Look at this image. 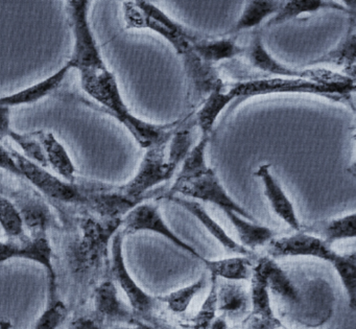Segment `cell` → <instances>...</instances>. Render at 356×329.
I'll list each match as a JSON object with an SVG mask.
<instances>
[{
	"mask_svg": "<svg viewBox=\"0 0 356 329\" xmlns=\"http://www.w3.org/2000/svg\"><path fill=\"white\" fill-rule=\"evenodd\" d=\"M182 195V198H191V199L201 200L207 203L214 204L224 212H236L239 216L256 222L255 218L249 212L245 211L228 195L226 189L222 187V183L218 180L216 172L209 166L193 176L185 177V178L177 177L174 184L166 193L165 198L168 199L172 195Z\"/></svg>",
	"mask_w": 356,
	"mask_h": 329,
	"instance_id": "cell-9",
	"label": "cell"
},
{
	"mask_svg": "<svg viewBox=\"0 0 356 329\" xmlns=\"http://www.w3.org/2000/svg\"><path fill=\"white\" fill-rule=\"evenodd\" d=\"M67 227L63 241V266L68 308L86 303L95 287L109 277L110 248L122 228L120 218H104L88 210L63 216Z\"/></svg>",
	"mask_w": 356,
	"mask_h": 329,
	"instance_id": "cell-1",
	"label": "cell"
},
{
	"mask_svg": "<svg viewBox=\"0 0 356 329\" xmlns=\"http://www.w3.org/2000/svg\"><path fill=\"white\" fill-rule=\"evenodd\" d=\"M72 70V66L68 62H66L60 70L54 72L51 76L47 77L44 80L40 81L36 84L31 85V86L17 91V93L5 95V97H0V105L13 108L37 103L44 97H49L54 91L57 90L63 84L64 80Z\"/></svg>",
	"mask_w": 356,
	"mask_h": 329,
	"instance_id": "cell-18",
	"label": "cell"
},
{
	"mask_svg": "<svg viewBox=\"0 0 356 329\" xmlns=\"http://www.w3.org/2000/svg\"><path fill=\"white\" fill-rule=\"evenodd\" d=\"M16 177L0 170V195L9 198L22 212L26 226L34 227L42 224L49 214L51 208L47 200L26 181L19 185L13 182Z\"/></svg>",
	"mask_w": 356,
	"mask_h": 329,
	"instance_id": "cell-15",
	"label": "cell"
},
{
	"mask_svg": "<svg viewBox=\"0 0 356 329\" xmlns=\"http://www.w3.org/2000/svg\"><path fill=\"white\" fill-rule=\"evenodd\" d=\"M268 253L272 258L296 257V256L318 258L332 264L337 272L356 259L355 252L339 254L320 237L302 232V231H297L295 234L280 237V239L275 237L268 243Z\"/></svg>",
	"mask_w": 356,
	"mask_h": 329,
	"instance_id": "cell-11",
	"label": "cell"
},
{
	"mask_svg": "<svg viewBox=\"0 0 356 329\" xmlns=\"http://www.w3.org/2000/svg\"><path fill=\"white\" fill-rule=\"evenodd\" d=\"M211 276L230 281H247L251 279L253 262L250 256L237 255L224 259L204 262Z\"/></svg>",
	"mask_w": 356,
	"mask_h": 329,
	"instance_id": "cell-29",
	"label": "cell"
},
{
	"mask_svg": "<svg viewBox=\"0 0 356 329\" xmlns=\"http://www.w3.org/2000/svg\"><path fill=\"white\" fill-rule=\"evenodd\" d=\"M168 143L147 149L138 170L129 182L122 185L105 183L99 200L102 216L124 218L133 208L157 195L159 189L154 188L170 180L176 172L168 163Z\"/></svg>",
	"mask_w": 356,
	"mask_h": 329,
	"instance_id": "cell-3",
	"label": "cell"
},
{
	"mask_svg": "<svg viewBox=\"0 0 356 329\" xmlns=\"http://www.w3.org/2000/svg\"><path fill=\"white\" fill-rule=\"evenodd\" d=\"M168 200L174 201L175 203L184 208L189 214H193L195 218H197V220L207 229L208 232L224 247L227 252L236 254V255L253 257V252L250 251L247 248L235 241L232 237L229 236L228 233L208 214V212L206 211L205 208L201 204L195 201H191V200L185 199V198L178 197V195H172V197L168 198Z\"/></svg>",
	"mask_w": 356,
	"mask_h": 329,
	"instance_id": "cell-19",
	"label": "cell"
},
{
	"mask_svg": "<svg viewBox=\"0 0 356 329\" xmlns=\"http://www.w3.org/2000/svg\"><path fill=\"white\" fill-rule=\"evenodd\" d=\"M122 12L127 28L149 30L159 35L172 45L180 57L193 49V42L200 37L170 17L156 3H136L128 0L124 3Z\"/></svg>",
	"mask_w": 356,
	"mask_h": 329,
	"instance_id": "cell-6",
	"label": "cell"
},
{
	"mask_svg": "<svg viewBox=\"0 0 356 329\" xmlns=\"http://www.w3.org/2000/svg\"><path fill=\"white\" fill-rule=\"evenodd\" d=\"M41 141L49 168L63 180L76 182L78 180L76 166L64 145L49 131H41Z\"/></svg>",
	"mask_w": 356,
	"mask_h": 329,
	"instance_id": "cell-24",
	"label": "cell"
},
{
	"mask_svg": "<svg viewBox=\"0 0 356 329\" xmlns=\"http://www.w3.org/2000/svg\"><path fill=\"white\" fill-rule=\"evenodd\" d=\"M210 329H230L228 326V323L225 320L224 316H218L216 318V320L212 323Z\"/></svg>",
	"mask_w": 356,
	"mask_h": 329,
	"instance_id": "cell-41",
	"label": "cell"
},
{
	"mask_svg": "<svg viewBox=\"0 0 356 329\" xmlns=\"http://www.w3.org/2000/svg\"><path fill=\"white\" fill-rule=\"evenodd\" d=\"M13 259L30 260L40 264L47 274V293H60L49 235L28 234L24 239L0 241V264Z\"/></svg>",
	"mask_w": 356,
	"mask_h": 329,
	"instance_id": "cell-12",
	"label": "cell"
},
{
	"mask_svg": "<svg viewBox=\"0 0 356 329\" xmlns=\"http://www.w3.org/2000/svg\"><path fill=\"white\" fill-rule=\"evenodd\" d=\"M255 176L258 177L264 184V195L276 216L296 232L301 231L302 224L296 214L295 207L270 172V164L260 166L255 172Z\"/></svg>",
	"mask_w": 356,
	"mask_h": 329,
	"instance_id": "cell-17",
	"label": "cell"
},
{
	"mask_svg": "<svg viewBox=\"0 0 356 329\" xmlns=\"http://www.w3.org/2000/svg\"><path fill=\"white\" fill-rule=\"evenodd\" d=\"M220 90L229 105H237L245 99L260 95L278 93L316 95L337 102H348L355 90V79L348 78L337 83H321L305 79L254 77L233 83L222 82Z\"/></svg>",
	"mask_w": 356,
	"mask_h": 329,
	"instance_id": "cell-4",
	"label": "cell"
},
{
	"mask_svg": "<svg viewBox=\"0 0 356 329\" xmlns=\"http://www.w3.org/2000/svg\"><path fill=\"white\" fill-rule=\"evenodd\" d=\"M74 47L68 63L80 72L108 67L91 26L89 0H65Z\"/></svg>",
	"mask_w": 356,
	"mask_h": 329,
	"instance_id": "cell-7",
	"label": "cell"
},
{
	"mask_svg": "<svg viewBox=\"0 0 356 329\" xmlns=\"http://www.w3.org/2000/svg\"><path fill=\"white\" fill-rule=\"evenodd\" d=\"M22 174V180L32 185L45 200L63 214L66 207L72 210H88L89 199L86 180L67 182L47 168L28 159L20 152L8 145Z\"/></svg>",
	"mask_w": 356,
	"mask_h": 329,
	"instance_id": "cell-5",
	"label": "cell"
},
{
	"mask_svg": "<svg viewBox=\"0 0 356 329\" xmlns=\"http://www.w3.org/2000/svg\"><path fill=\"white\" fill-rule=\"evenodd\" d=\"M355 60H356V34L355 24L354 18H352L351 24L347 33L343 35L339 45L331 49L328 53L325 54L318 59L312 62V65H318V64H332V65L341 67L346 72V76L354 79V72H355Z\"/></svg>",
	"mask_w": 356,
	"mask_h": 329,
	"instance_id": "cell-26",
	"label": "cell"
},
{
	"mask_svg": "<svg viewBox=\"0 0 356 329\" xmlns=\"http://www.w3.org/2000/svg\"><path fill=\"white\" fill-rule=\"evenodd\" d=\"M92 312L104 327L132 326L138 318L130 304L120 298L115 282L110 277L102 280L91 294Z\"/></svg>",
	"mask_w": 356,
	"mask_h": 329,
	"instance_id": "cell-14",
	"label": "cell"
},
{
	"mask_svg": "<svg viewBox=\"0 0 356 329\" xmlns=\"http://www.w3.org/2000/svg\"><path fill=\"white\" fill-rule=\"evenodd\" d=\"M0 170L22 180V174L8 145L0 143Z\"/></svg>",
	"mask_w": 356,
	"mask_h": 329,
	"instance_id": "cell-37",
	"label": "cell"
},
{
	"mask_svg": "<svg viewBox=\"0 0 356 329\" xmlns=\"http://www.w3.org/2000/svg\"><path fill=\"white\" fill-rule=\"evenodd\" d=\"M218 312L231 320L243 319L251 312L250 291L241 281H218Z\"/></svg>",
	"mask_w": 356,
	"mask_h": 329,
	"instance_id": "cell-21",
	"label": "cell"
},
{
	"mask_svg": "<svg viewBox=\"0 0 356 329\" xmlns=\"http://www.w3.org/2000/svg\"><path fill=\"white\" fill-rule=\"evenodd\" d=\"M261 264L266 274L268 291L282 299L297 303L300 301V294L287 273L270 256L257 260Z\"/></svg>",
	"mask_w": 356,
	"mask_h": 329,
	"instance_id": "cell-28",
	"label": "cell"
},
{
	"mask_svg": "<svg viewBox=\"0 0 356 329\" xmlns=\"http://www.w3.org/2000/svg\"><path fill=\"white\" fill-rule=\"evenodd\" d=\"M67 329H104V326L93 312H79L72 316Z\"/></svg>",
	"mask_w": 356,
	"mask_h": 329,
	"instance_id": "cell-36",
	"label": "cell"
},
{
	"mask_svg": "<svg viewBox=\"0 0 356 329\" xmlns=\"http://www.w3.org/2000/svg\"><path fill=\"white\" fill-rule=\"evenodd\" d=\"M330 9L347 11L343 6L330 0H283L280 9L268 20L266 26H280L301 16Z\"/></svg>",
	"mask_w": 356,
	"mask_h": 329,
	"instance_id": "cell-25",
	"label": "cell"
},
{
	"mask_svg": "<svg viewBox=\"0 0 356 329\" xmlns=\"http://www.w3.org/2000/svg\"><path fill=\"white\" fill-rule=\"evenodd\" d=\"M124 237V233L120 229L112 239L110 248L109 277L126 294L129 304L134 310L137 318L151 323L155 319V314L160 310L162 303L158 297H154L143 291L129 273L122 251Z\"/></svg>",
	"mask_w": 356,
	"mask_h": 329,
	"instance_id": "cell-8",
	"label": "cell"
},
{
	"mask_svg": "<svg viewBox=\"0 0 356 329\" xmlns=\"http://www.w3.org/2000/svg\"><path fill=\"white\" fill-rule=\"evenodd\" d=\"M283 0H248L232 28L227 35L238 34L261 26L266 20H270L280 9Z\"/></svg>",
	"mask_w": 356,
	"mask_h": 329,
	"instance_id": "cell-23",
	"label": "cell"
},
{
	"mask_svg": "<svg viewBox=\"0 0 356 329\" xmlns=\"http://www.w3.org/2000/svg\"><path fill=\"white\" fill-rule=\"evenodd\" d=\"M341 1L346 9L349 10V11H351L352 13L354 14V11H355L356 0H341Z\"/></svg>",
	"mask_w": 356,
	"mask_h": 329,
	"instance_id": "cell-42",
	"label": "cell"
},
{
	"mask_svg": "<svg viewBox=\"0 0 356 329\" xmlns=\"http://www.w3.org/2000/svg\"><path fill=\"white\" fill-rule=\"evenodd\" d=\"M251 289H250V298H251L252 316L259 318L274 320L277 319L274 310H273L272 302H270V293L268 291L266 283V274L259 262L254 264L252 270Z\"/></svg>",
	"mask_w": 356,
	"mask_h": 329,
	"instance_id": "cell-30",
	"label": "cell"
},
{
	"mask_svg": "<svg viewBox=\"0 0 356 329\" xmlns=\"http://www.w3.org/2000/svg\"><path fill=\"white\" fill-rule=\"evenodd\" d=\"M218 312V278L211 276V287L199 312L191 318L193 328L210 329Z\"/></svg>",
	"mask_w": 356,
	"mask_h": 329,
	"instance_id": "cell-35",
	"label": "cell"
},
{
	"mask_svg": "<svg viewBox=\"0 0 356 329\" xmlns=\"http://www.w3.org/2000/svg\"><path fill=\"white\" fill-rule=\"evenodd\" d=\"M181 58L186 74L187 103L193 113V110L200 107L210 93L222 84V80L214 65L204 62L193 49Z\"/></svg>",
	"mask_w": 356,
	"mask_h": 329,
	"instance_id": "cell-16",
	"label": "cell"
},
{
	"mask_svg": "<svg viewBox=\"0 0 356 329\" xmlns=\"http://www.w3.org/2000/svg\"><path fill=\"white\" fill-rule=\"evenodd\" d=\"M132 1H136V3H143V1H149V3H156L157 0H132Z\"/></svg>",
	"mask_w": 356,
	"mask_h": 329,
	"instance_id": "cell-44",
	"label": "cell"
},
{
	"mask_svg": "<svg viewBox=\"0 0 356 329\" xmlns=\"http://www.w3.org/2000/svg\"><path fill=\"white\" fill-rule=\"evenodd\" d=\"M0 329H12V322L8 319L0 320Z\"/></svg>",
	"mask_w": 356,
	"mask_h": 329,
	"instance_id": "cell-43",
	"label": "cell"
},
{
	"mask_svg": "<svg viewBox=\"0 0 356 329\" xmlns=\"http://www.w3.org/2000/svg\"><path fill=\"white\" fill-rule=\"evenodd\" d=\"M225 214L236 230L241 245L247 248L250 251L268 245L272 239L276 237L277 233L272 229L257 224L254 220H248V218L239 216L236 212L225 211Z\"/></svg>",
	"mask_w": 356,
	"mask_h": 329,
	"instance_id": "cell-27",
	"label": "cell"
},
{
	"mask_svg": "<svg viewBox=\"0 0 356 329\" xmlns=\"http://www.w3.org/2000/svg\"><path fill=\"white\" fill-rule=\"evenodd\" d=\"M207 280L206 277L202 276L199 280L182 289H177L165 296H159L158 299L161 303H165L168 310H172L175 314H184L188 310L195 296L205 287Z\"/></svg>",
	"mask_w": 356,
	"mask_h": 329,
	"instance_id": "cell-33",
	"label": "cell"
},
{
	"mask_svg": "<svg viewBox=\"0 0 356 329\" xmlns=\"http://www.w3.org/2000/svg\"><path fill=\"white\" fill-rule=\"evenodd\" d=\"M356 214H351L343 218L318 220L309 225H301L302 232L314 235L332 245L335 241L354 239L356 236Z\"/></svg>",
	"mask_w": 356,
	"mask_h": 329,
	"instance_id": "cell-22",
	"label": "cell"
},
{
	"mask_svg": "<svg viewBox=\"0 0 356 329\" xmlns=\"http://www.w3.org/2000/svg\"><path fill=\"white\" fill-rule=\"evenodd\" d=\"M243 57L247 60L250 67L257 70L266 77H278V78L305 79L321 83H337L345 81L350 77L337 74L324 68L289 67L275 59L264 47L261 36L258 33L254 34L249 45L245 47Z\"/></svg>",
	"mask_w": 356,
	"mask_h": 329,
	"instance_id": "cell-10",
	"label": "cell"
},
{
	"mask_svg": "<svg viewBox=\"0 0 356 329\" xmlns=\"http://www.w3.org/2000/svg\"><path fill=\"white\" fill-rule=\"evenodd\" d=\"M67 304L60 294H47V305L42 314L37 319L33 329H59L70 314Z\"/></svg>",
	"mask_w": 356,
	"mask_h": 329,
	"instance_id": "cell-32",
	"label": "cell"
},
{
	"mask_svg": "<svg viewBox=\"0 0 356 329\" xmlns=\"http://www.w3.org/2000/svg\"><path fill=\"white\" fill-rule=\"evenodd\" d=\"M0 226L8 239H24L28 235L22 212L12 200L0 195Z\"/></svg>",
	"mask_w": 356,
	"mask_h": 329,
	"instance_id": "cell-31",
	"label": "cell"
},
{
	"mask_svg": "<svg viewBox=\"0 0 356 329\" xmlns=\"http://www.w3.org/2000/svg\"><path fill=\"white\" fill-rule=\"evenodd\" d=\"M282 327V323L278 318L268 320L249 314L245 321V329H279Z\"/></svg>",
	"mask_w": 356,
	"mask_h": 329,
	"instance_id": "cell-38",
	"label": "cell"
},
{
	"mask_svg": "<svg viewBox=\"0 0 356 329\" xmlns=\"http://www.w3.org/2000/svg\"><path fill=\"white\" fill-rule=\"evenodd\" d=\"M79 74L83 90L106 113L120 122L143 149L168 143L175 131L184 122L183 118L172 124L154 125L135 116L124 101L116 77L108 67Z\"/></svg>",
	"mask_w": 356,
	"mask_h": 329,
	"instance_id": "cell-2",
	"label": "cell"
},
{
	"mask_svg": "<svg viewBox=\"0 0 356 329\" xmlns=\"http://www.w3.org/2000/svg\"><path fill=\"white\" fill-rule=\"evenodd\" d=\"M120 329H162L158 325L153 323L145 322L143 320H137L132 326L120 327Z\"/></svg>",
	"mask_w": 356,
	"mask_h": 329,
	"instance_id": "cell-40",
	"label": "cell"
},
{
	"mask_svg": "<svg viewBox=\"0 0 356 329\" xmlns=\"http://www.w3.org/2000/svg\"><path fill=\"white\" fill-rule=\"evenodd\" d=\"M12 131L11 108L0 105V143L9 139Z\"/></svg>",
	"mask_w": 356,
	"mask_h": 329,
	"instance_id": "cell-39",
	"label": "cell"
},
{
	"mask_svg": "<svg viewBox=\"0 0 356 329\" xmlns=\"http://www.w3.org/2000/svg\"><path fill=\"white\" fill-rule=\"evenodd\" d=\"M122 232L124 236L133 233L141 232V231H149V232L157 233L161 236L165 237L166 239L174 243L177 247L180 248L183 251L193 255L197 259L205 262L207 258L200 255L199 252L195 248L189 246L188 243L183 241L180 237L177 236L172 229L165 224L161 214L159 211V207L151 203L139 204L136 207L133 208L122 218Z\"/></svg>",
	"mask_w": 356,
	"mask_h": 329,
	"instance_id": "cell-13",
	"label": "cell"
},
{
	"mask_svg": "<svg viewBox=\"0 0 356 329\" xmlns=\"http://www.w3.org/2000/svg\"><path fill=\"white\" fill-rule=\"evenodd\" d=\"M9 139H12L22 149V155L26 156L28 159L40 164L43 168H49L41 141V131L29 133L12 131Z\"/></svg>",
	"mask_w": 356,
	"mask_h": 329,
	"instance_id": "cell-34",
	"label": "cell"
},
{
	"mask_svg": "<svg viewBox=\"0 0 356 329\" xmlns=\"http://www.w3.org/2000/svg\"><path fill=\"white\" fill-rule=\"evenodd\" d=\"M193 49L204 62L211 65L243 57L245 51V47L237 43L236 37L231 35L218 38L200 36Z\"/></svg>",
	"mask_w": 356,
	"mask_h": 329,
	"instance_id": "cell-20",
	"label": "cell"
}]
</instances>
